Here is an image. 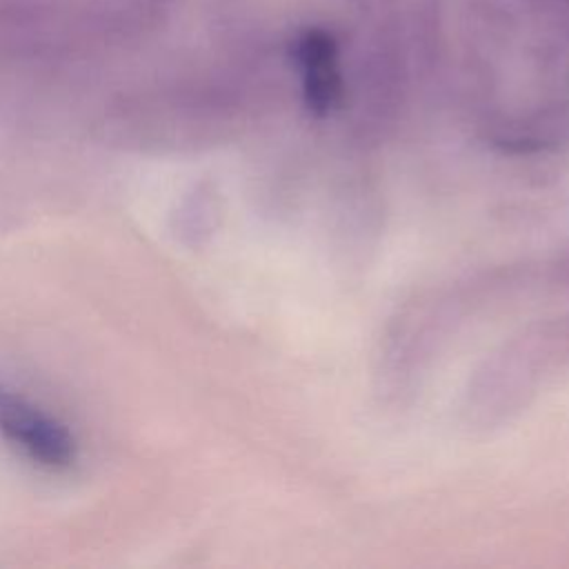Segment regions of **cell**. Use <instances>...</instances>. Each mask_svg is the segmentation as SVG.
I'll use <instances>...</instances> for the list:
<instances>
[{
    "label": "cell",
    "instance_id": "cell-1",
    "mask_svg": "<svg viewBox=\"0 0 569 569\" xmlns=\"http://www.w3.org/2000/svg\"><path fill=\"white\" fill-rule=\"evenodd\" d=\"M0 433L40 467L67 469L76 460V440L69 429L4 385H0Z\"/></svg>",
    "mask_w": 569,
    "mask_h": 569
},
{
    "label": "cell",
    "instance_id": "cell-2",
    "mask_svg": "<svg viewBox=\"0 0 569 569\" xmlns=\"http://www.w3.org/2000/svg\"><path fill=\"white\" fill-rule=\"evenodd\" d=\"M305 104L316 116L331 113L342 100V76L333 64H322L302 71Z\"/></svg>",
    "mask_w": 569,
    "mask_h": 569
},
{
    "label": "cell",
    "instance_id": "cell-3",
    "mask_svg": "<svg viewBox=\"0 0 569 569\" xmlns=\"http://www.w3.org/2000/svg\"><path fill=\"white\" fill-rule=\"evenodd\" d=\"M291 60L300 67V71L333 64L338 60V42L325 29H307L293 38Z\"/></svg>",
    "mask_w": 569,
    "mask_h": 569
}]
</instances>
